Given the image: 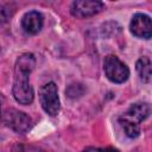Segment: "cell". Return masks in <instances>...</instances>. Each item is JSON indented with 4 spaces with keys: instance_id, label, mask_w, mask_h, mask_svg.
Returning <instances> with one entry per match:
<instances>
[{
    "instance_id": "10",
    "label": "cell",
    "mask_w": 152,
    "mask_h": 152,
    "mask_svg": "<svg viewBox=\"0 0 152 152\" xmlns=\"http://www.w3.org/2000/svg\"><path fill=\"white\" fill-rule=\"evenodd\" d=\"M135 69H137V72L139 75V78L144 82V83H150L151 81V75H152V71H151V61L148 57H140L138 61H137V64H135Z\"/></svg>"
},
{
    "instance_id": "11",
    "label": "cell",
    "mask_w": 152,
    "mask_h": 152,
    "mask_svg": "<svg viewBox=\"0 0 152 152\" xmlns=\"http://www.w3.org/2000/svg\"><path fill=\"white\" fill-rule=\"evenodd\" d=\"M83 152H119L118 148L114 147H106V148H99V147H87L83 150Z\"/></svg>"
},
{
    "instance_id": "1",
    "label": "cell",
    "mask_w": 152,
    "mask_h": 152,
    "mask_svg": "<svg viewBox=\"0 0 152 152\" xmlns=\"http://www.w3.org/2000/svg\"><path fill=\"white\" fill-rule=\"evenodd\" d=\"M36 65V58L32 53H23L18 57L14 66L13 96L20 104H30L33 101L34 94L30 84V74Z\"/></svg>"
},
{
    "instance_id": "4",
    "label": "cell",
    "mask_w": 152,
    "mask_h": 152,
    "mask_svg": "<svg viewBox=\"0 0 152 152\" xmlns=\"http://www.w3.org/2000/svg\"><path fill=\"white\" fill-rule=\"evenodd\" d=\"M104 4L97 0H77L70 6V12L76 18L93 17L104 10Z\"/></svg>"
},
{
    "instance_id": "5",
    "label": "cell",
    "mask_w": 152,
    "mask_h": 152,
    "mask_svg": "<svg viewBox=\"0 0 152 152\" xmlns=\"http://www.w3.org/2000/svg\"><path fill=\"white\" fill-rule=\"evenodd\" d=\"M5 124L17 133H25L31 127V118L17 109H7L4 115Z\"/></svg>"
},
{
    "instance_id": "6",
    "label": "cell",
    "mask_w": 152,
    "mask_h": 152,
    "mask_svg": "<svg viewBox=\"0 0 152 152\" xmlns=\"http://www.w3.org/2000/svg\"><path fill=\"white\" fill-rule=\"evenodd\" d=\"M131 32L138 37L144 39H150L152 34V23L151 18L144 13H135L132 17L131 24H129Z\"/></svg>"
},
{
    "instance_id": "3",
    "label": "cell",
    "mask_w": 152,
    "mask_h": 152,
    "mask_svg": "<svg viewBox=\"0 0 152 152\" xmlns=\"http://www.w3.org/2000/svg\"><path fill=\"white\" fill-rule=\"evenodd\" d=\"M39 101L44 112L51 116L58 114L61 103L57 91V86L53 82H49L44 84L39 90Z\"/></svg>"
},
{
    "instance_id": "2",
    "label": "cell",
    "mask_w": 152,
    "mask_h": 152,
    "mask_svg": "<svg viewBox=\"0 0 152 152\" xmlns=\"http://www.w3.org/2000/svg\"><path fill=\"white\" fill-rule=\"evenodd\" d=\"M103 70L107 78L113 83H124L129 76L128 66L115 55H108L104 58Z\"/></svg>"
},
{
    "instance_id": "7",
    "label": "cell",
    "mask_w": 152,
    "mask_h": 152,
    "mask_svg": "<svg viewBox=\"0 0 152 152\" xmlns=\"http://www.w3.org/2000/svg\"><path fill=\"white\" fill-rule=\"evenodd\" d=\"M43 24H44V18L37 11L27 12L21 19V26L24 31L28 34H37L42 30Z\"/></svg>"
},
{
    "instance_id": "9",
    "label": "cell",
    "mask_w": 152,
    "mask_h": 152,
    "mask_svg": "<svg viewBox=\"0 0 152 152\" xmlns=\"http://www.w3.org/2000/svg\"><path fill=\"white\" fill-rule=\"evenodd\" d=\"M119 124L122 127L125 134L128 138H137L140 134V124L137 122L135 120H133L132 118H129L126 114H122L119 118Z\"/></svg>"
},
{
    "instance_id": "12",
    "label": "cell",
    "mask_w": 152,
    "mask_h": 152,
    "mask_svg": "<svg viewBox=\"0 0 152 152\" xmlns=\"http://www.w3.org/2000/svg\"><path fill=\"white\" fill-rule=\"evenodd\" d=\"M12 152H36L32 147L30 146H25V145H21V144H17L14 147H13V151Z\"/></svg>"
},
{
    "instance_id": "8",
    "label": "cell",
    "mask_w": 152,
    "mask_h": 152,
    "mask_svg": "<svg viewBox=\"0 0 152 152\" xmlns=\"http://www.w3.org/2000/svg\"><path fill=\"white\" fill-rule=\"evenodd\" d=\"M150 112H151V108H150L148 103H146V102H137V103H133L125 114L140 124L141 121H144L145 119L148 118Z\"/></svg>"
}]
</instances>
